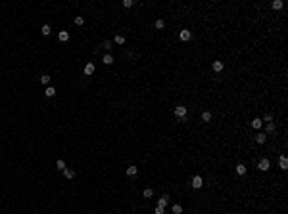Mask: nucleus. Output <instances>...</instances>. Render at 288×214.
Returning a JSON list of instances; mask_svg holds the SVG:
<instances>
[{
	"mask_svg": "<svg viewBox=\"0 0 288 214\" xmlns=\"http://www.w3.org/2000/svg\"><path fill=\"white\" fill-rule=\"evenodd\" d=\"M167 203H169V195H161L160 199H158V207H167Z\"/></svg>",
	"mask_w": 288,
	"mask_h": 214,
	"instance_id": "obj_9",
	"label": "nucleus"
},
{
	"mask_svg": "<svg viewBox=\"0 0 288 214\" xmlns=\"http://www.w3.org/2000/svg\"><path fill=\"white\" fill-rule=\"evenodd\" d=\"M136 172H138V168H136L134 164H131V166L127 168V174H129V176H136Z\"/></svg>",
	"mask_w": 288,
	"mask_h": 214,
	"instance_id": "obj_15",
	"label": "nucleus"
},
{
	"mask_svg": "<svg viewBox=\"0 0 288 214\" xmlns=\"http://www.w3.org/2000/svg\"><path fill=\"white\" fill-rule=\"evenodd\" d=\"M202 120H204V122H209V120H211V113H209V111L202 113Z\"/></svg>",
	"mask_w": 288,
	"mask_h": 214,
	"instance_id": "obj_21",
	"label": "nucleus"
},
{
	"mask_svg": "<svg viewBox=\"0 0 288 214\" xmlns=\"http://www.w3.org/2000/svg\"><path fill=\"white\" fill-rule=\"evenodd\" d=\"M171 212H173V214H181V212H183V207H181V205H173V207H171Z\"/></svg>",
	"mask_w": 288,
	"mask_h": 214,
	"instance_id": "obj_19",
	"label": "nucleus"
},
{
	"mask_svg": "<svg viewBox=\"0 0 288 214\" xmlns=\"http://www.w3.org/2000/svg\"><path fill=\"white\" fill-rule=\"evenodd\" d=\"M256 142H257V144H259V145H261V144H265V142H267V134L259 132V134H257V136H256Z\"/></svg>",
	"mask_w": 288,
	"mask_h": 214,
	"instance_id": "obj_10",
	"label": "nucleus"
},
{
	"mask_svg": "<svg viewBox=\"0 0 288 214\" xmlns=\"http://www.w3.org/2000/svg\"><path fill=\"white\" fill-rule=\"evenodd\" d=\"M163 27H165L163 19H158V21H156V29H163Z\"/></svg>",
	"mask_w": 288,
	"mask_h": 214,
	"instance_id": "obj_25",
	"label": "nucleus"
},
{
	"mask_svg": "<svg viewBox=\"0 0 288 214\" xmlns=\"http://www.w3.org/2000/svg\"><path fill=\"white\" fill-rule=\"evenodd\" d=\"M211 67H213L215 73H221V71L225 69V63L223 61H213V63H211Z\"/></svg>",
	"mask_w": 288,
	"mask_h": 214,
	"instance_id": "obj_6",
	"label": "nucleus"
},
{
	"mask_svg": "<svg viewBox=\"0 0 288 214\" xmlns=\"http://www.w3.org/2000/svg\"><path fill=\"white\" fill-rule=\"evenodd\" d=\"M190 185H192L194 189H200L202 185H204V180H202L200 176H194V178H192V183H190Z\"/></svg>",
	"mask_w": 288,
	"mask_h": 214,
	"instance_id": "obj_4",
	"label": "nucleus"
},
{
	"mask_svg": "<svg viewBox=\"0 0 288 214\" xmlns=\"http://www.w3.org/2000/svg\"><path fill=\"white\" fill-rule=\"evenodd\" d=\"M179 38H181V40H185V42H188V40L192 38V33L188 31V29H183V31L179 33Z\"/></svg>",
	"mask_w": 288,
	"mask_h": 214,
	"instance_id": "obj_3",
	"label": "nucleus"
},
{
	"mask_svg": "<svg viewBox=\"0 0 288 214\" xmlns=\"http://www.w3.org/2000/svg\"><path fill=\"white\" fill-rule=\"evenodd\" d=\"M40 82H42V84H48V82H50V76H48V75H42V76H40Z\"/></svg>",
	"mask_w": 288,
	"mask_h": 214,
	"instance_id": "obj_27",
	"label": "nucleus"
},
{
	"mask_svg": "<svg viewBox=\"0 0 288 214\" xmlns=\"http://www.w3.org/2000/svg\"><path fill=\"white\" fill-rule=\"evenodd\" d=\"M282 6H284L282 0H273V2H271V8H273V10H281Z\"/></svg>",
	"mask_w": 288,
	"mask_h": 214,
	"instance_id": "obj_11",
	"label": "nucleus"
},
{
	"mask_svg": "<svg viewBox=\"0 0 288 214\" xmlns=\"http://www.w3.org/2000/svg\"><path fill=\"white\" fill-rule=\"evenodd\" d=\"M265 130H267V132L271 134V132H275V130H277V126L273 124V122H267V126H265Z\"/></svg>",
	"mask_w": 288,
	"mask_h": 214,
	"instance_id": "obj_22",
	"label": "nucleus"
},
{
	"mask_svg": "<svg viewBox=\"0 0 288 214\" xmlns=\"http://www.w3.org/2000/svg\"><path fill=\"white\" fill-rule=\"evenodd\" d=\"M40 33H42V35H44V37H48V35H50V33H52L50 25H42V27H40Z\"/></svg>",
	"mask_w": 288,
	"mask_h": 214,
	"instance_id": "obj_18",
	"label": "nucleus"
},
{
	"mask_svg": "<svg viewBox=\"0 0 288 214\" xmlns=\"http://www.w3.org/2000/svg\"><path fill=\"white\" fill-rule=\"evenodd\" d=\"M133 4H134L133 0H123V6H125V8H131Z\"/></svg>",
	"mask_w": 288,
	"mask_h": 214,
	"instance_id": "obj_29",
	"label": "nucleus"
},
{
	"mask_svg": "<svg viewBox=\"0 0 288 214\" xmlns=\"http://www.w3.org/2000/svg\"><path fill=\"white\" fill-rule=\"evenodd\" d=\"M154 214H165V208H163V207H156Z\"/></svg>",
	"mask_w": 288,
	"mask_h": 214,
	"instance_id": "obj_28",
	"label": "nucleus"
},
{
	"mask_svg": "<svg viewBox=\"0 0 288 214\" xmlns=\"http://www.w3.org/2000/svg\"><path fill=\"white\" fill-rule=\"evenodd\" d=\"M94 71H96V67H94V63H92V61H89L87 65H85V75H87V76H90Z\"/></svg>",
	"mask_w": 288,
	"mask_h": 214,
	"instance_id": "obj_5",
	"label": "nucleus"
},
{
	"mask_svg": "<svg viewBox=\"0 0 288 214\" xmlns=\"http://www.w3.org/2000/svg\"><path fill=\"white\" fill-rule=\"evenodd\" d=\"M58 40H60V42H67V40H69V33L67 31H60L58 33Z\"/></svg>",
	"mask_w": 288,
	"mask_h": 214,
	"instance_id": "obj_7",
	"label": "nucleus"
},
{
	"mask_svg": "<svg viewBox=\"0 0 288 214\" xmlns=\"http://www.w3.org/2000/svg\"><path fill=\"white\" fill-rule=\"evenodd\" d=\"M261 124H263V122H261V119H259V117H257V119H254V120H252V126H254L256 130H259V128H261Z\"/></svg>",
	"mask_w": 288,
	"mask_h": 214,
	"instance_id": "obj_16",
	"label": "nucleus"
},
{
	"mask_svg": "<svg viewBox=\"0 0 288 214\" xmlns=\"http://www.w3.org/2000/svg\"><path fill=\"white\" fill-rule=\"evenodd\" d=\"M269 166H271L269 159H261V161L257 163V168H259V170H263V172H267V170H269Z\"/></svg>",
	"mask_w": 288,
	"mask_h": 214,
	"instance_id": "obj_2",
	"label": "nucleus"
},
{
	"mask_svg": "<svg viewBox=\"0 0 288 214\" xmlns=\"http://www.w3.org/2000/svg\"><path fill=\"white\" fill-rule=\"evenodd\" d=\"M175 115H177L179 119H186V107L185 105H177L175 107Z\"/></svg>",
	"mask_w": 288,
	"mask_h": 214,
	"instance_id": "obj_1",
	"label": "nucleus"
},
{
	"mask_svg": "<svg viewBox=\"0 0 288 214\" xmlns=\"http://www.w3.org/2000/svg\"><path fill=\"white\" fill-rule=\"evenodd\" d=\"M102 61L106 63V65H111V63H113V57H111V54H106V56L102 57Z\"/></svg>",
	"mask_w": 288,
	"mask_h": 214,
	"instance_id": "obj_17",
	"label": "nucleus"
},
{
	"mask_svg": "<svg viewBox=\"0 0 288 214\" xmlns=\"http://www.w3.org/2000/svg\"><path fill=\"white\" fill-rule=\"evenodd\" d=\"M64 174H65V178H67V180H73V178H75V170L65 168V170H64Z\"/></svg>",
	"mask_w": 288,
	"mask_h": 214,
	"instance_id": "obj_12",
	"label": "nucleus"
},
{
	"mask_svg": "<svg viewBox=\"0 0 288 214\" xmlns=\"http://www.w3.org/2000/svg\"><path fill=\"white\" fill-rule=\"evenodd\" d=\"M236 174H238V176H244V174H246V166H244L242 163L236 164Z\"/></svg>",
	"mask_w": 288,
	"mask_h": 214,
	"instance_id": "obj_14",
	"label": "nucleus"
},
{
	"mask_svg": "<svg viewBox=\"0 0 288 214\" xmlns=\"http://www.w3.org/2000/svg\"><path fill=\"white\" fill-rule=\"evenodd\" d=\"M271 120H273V115H265L263 117V122H271Z\"/></svg>",
	"mask_w": 288,
	"mask_h": 214,
	"instance_id": "obj_30",
	"label": "nucleus"
},
{
	"mask_svg": "<svg viewBox=\"0 0 288 214\" xmlns=\"http://www.w3.org/2000/svg\"><path fill=\"white\" fill-rule=\"evenodd\" d=\"M83 23H85V17L77 15V17H75V25H83Z\"/></svg>",
	"mask_w": 288,
	"mask_h": 214,
	"instance_id": "obj_26",
	"label": "nucleus"
},
{
	"mask_svg": "<svg viewBox=\"0 0 288 214\" xmlns=\"http://www.w3.org/2000/svg\"><path fill=\"white\" fill-rule=\"evenodd\" d=\"M115 42H117V44H125V37H123V35H117V37H115Z\"/></svg>",
	"mask_w": 288,
	"mask_h": 214,
	"instance_id": "obj_23",
	"label": "nucleus"
},
{
	"mask_svg": "<svg viewBox=\"0 0 288 214\" xmlns=\"http://www.w3.org/2000/svg\"><path fill=\"white\" fill-rule=\"evenodd\" d=\"M279 166H281V170H286V168H288V159H286V155H281V159H279Z\"/></svg>",
	"mask_w": 288,
	"mask_h": 214,
	"instance_id": "obj_8",
	"label": "nucleus"
},
{
	"mask_svg": "<svg viewBox=\"0 0 288 214\" xmlns=\"http://www.w3.org/2000/svg\"><path fill=\"white\" fill-rule=\"evenodd\" d=\"M46 98H54L56 96V88H52V86H46Z\"/></svg>",
	"mask_w": 288,
	"mask_h": 214,
	"instance_id": "obj_13",
	"label": "nucleus"
},
{
	"mask_svg": "<svg viewBox=\"0 0 288 214\" xmlns=\"http://www.w3.org/2000/svg\"><path fill=\"white\" fill-rule=\"evenodd\" d=\"M142 195L146 197V199H150V197L154 195V191H152V189H150V187H148V189H144V193H142Z\"/></svg>",
	"mask_w": 288,
	"mask_h": 214,
	"instance_id": "obj_24",
	"label": "nucleus"
},
{
	"mask_svg": "<svg viewBox=\"0 0 288 214\" xmlns=\"http://www.w3.org/2000/svg\"><path fill=\"white\" fill-rule=\"evenodd\" d=\"M56 166H58L60 170H62V172H64V170H65V161H62V159H58V161H56Z\"/></svg>",
	"mask_w": 288,
	"mask_h": 214,
	"instance_id": "obj_20",
	"label": "nucleus"
},
{
	"mask_svg": "<svg viewBox=\"0 0 288 214\" xmlns=\"http://www.w3.org/2000/svg\"><path fill=\"white\" fill-rule=\"evenodd\" d=\"M102 46H104V48H106V50H108V52H109V48H111V42H109V40H106V42H104V44H102Z\"/></svg>",
	"mask_w": 288,
	"mask_h": 214,
	"instance_id": "obj_31",
	"label": "nucleus"
}]
</instances>
